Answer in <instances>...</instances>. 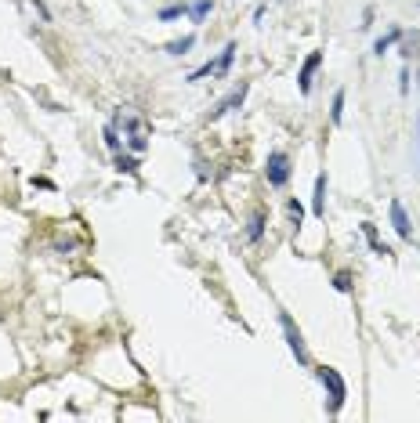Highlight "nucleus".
Returning a JSON list of instances; mask_svg holds the SVG:
<instances>
[{"instance_id":"nucleus-1","label":"nucleus","mask_w":420,"mask_h":423,"mask_svg":"<svg viewBox=\"0 0 420 423\" xmlns=\"http://www.w3.org/2000/svg\"><path fill=\"white\" fill-rule=\"evenodd\" d=\"M315 376H319V383L326 387V395H329L326 416H337V412L344 409V398H348V383H344V376H341L334 366H319Z\"/></svg>"},{"instance_id":"nucleus-2","label":"nucleus","mask_w":420,"mask_h":423,"mask_svg":"<svg viewBox=\"0 0 420 423\" xmlns=\"http://www.w3.org/2000/svg\"><path fill=\"white\" fill-rule=\"evenodd\" d=\"M279 326H283V337H286V347H290V355L297 358V366H312V358H308V344H305V333L297 329V322H293V315L290 311H279Z\"/></svg>"},{"instance_id":"nucleus-3","label":"nucleus","mask_w":420,"mask_h":423,"mask_svg":"<svg viewBox=\"0 0 420 423\" xmlns=\"http://www.w3.org/2000/svg\"><path fill=\"white\" fill-rule=\"evenodd\" d=\"M293 167H290V156L283 153V148H272L264 160V177H268V185L272 189H286V181H290Z\"/></svg>"},{"instance_id":"nucleus-4","label":"nucleus","mask_w":420,"mask_h":423,"mask_svg":"<svg viewBox=\"0 0 420 423\" xmlns=\"http://www.w3.org/2000/svg\"><path fill=\"white\" fill-rule=\"evenodd\" d=\"M319 66H322V51H312L301 62V69H297V90H301V95H312V80H315Z\"/></svg>"},{"instance_id":"nucleus-5","label":"nucleus","mask_w":420,"mask_h":423,"mask_svg":"<svg viewBox=\"0 0 420 423\" xmlns=\"http://www.w3.org/2000/svg\"><path fill=\"white\" fill-rule=\"evenodd\" d=\"M247 90H250L247 83H239V87L232 90V95H225V98L214 105V112H210V119H221V116H228L232 109H239V105H243V98H247Z\"/></svg>"},{"instance_id":"nucleus-6","label":"nucleus","mask_w":420,"mask_h":423,"mask_svg":"<svg viewBox=\"0 0 420 423\" xmlns=\"http://www.w3.org/2000/svg\"><path fill=\"white\" fill-rule=\"evenodd\" d=\"M387 214H392V228L399 232V239H409V235H413V228H409V214H406V206H402L399 199L387 203Z\"/></svg>"},{"instance_id":"nucleus-7","label":"nucleus","mask_w":420,"mask_h":423,"mask_svg":"<svg viewBox=\"0 0 420 423\" xmlns=\"http://www.w3.org/2000/svg\"><path fill=\"white\" fill-rule=\"evenodd\" d=\"M312 214L326 218V174L315 177V192H312Z\"/></svg>"},{"instance_id":"nucleus-8","label":"nucleus","mask_w":420,"mask_h":423,"mask_svg":"<svg viewBox=\"0 0 420 423\" xmlns=\"http://www.w3.org/2000/svg\"><path fill=\"white\" fill-rule=\"evenodd\" d=\"M399 40H402V29H399V25H395V29H387L384 37H377V44H373V54H380V58H384V54L392 51Z\"/></svg>"},{"instance_id":"nucleus-9","label":"nucleus","mask_w":420,"mask_h":423,"mask_svg":"<svg viewBox=\"0 0 420 423\" xmlns=\"http://www.w3.org/2000/svg\"><path fill=\"white\" fill-rule=\"evenodd\" d=\"M358 228H363V235H366V243H370V250H373V254H380V257L392 254V250H387V246L380 243V239H377V225H373V221H363Z\"/></svg>"},{"instance_id":"nucleus-10","label":"nucleus","mask_w":420,"mask_h":423,"mask_svg":"<svg viewBox=\"0 0 420 423\" xmlns=\"http://www.w3.org/2000/svg\"><path fill=\"white\" fill-rule=\"evenodd\" d=\"M232 58H235V44H225V47H221V54L214 58V76H228Z\"/></svg>"},{"instance_id":"nucleus-11","label":"nucleus","mask_w":420,"mask_h":423,"mask_svg":"<svg viewBox=\"0 0 420 423\" xmlns=\"http://www.w3.org/2000/svg\"><path fill=\"white\" fill-rule=\"evenodd\" d=\"M264 225H268V214H264V210H257V214L250 218V225H247V239H250V243H261V239H264Z\"/></svg>"},{"instance_id":"nucleus-12","label":"nucleus","mask_w":420,"mask_h":423,"mask_svg":"<svg viewBox=\"0 0 420 423\" xmlns=\"http://www.w3.org/2000/svg\"><path fill=\"white\" fill-rule=\"evenodd\" d=\"M344 98H348V90L341 87L337 95H334V102H329V124H334V127L344 124Z\"/></svg>"},{"instance_id":"nucleus-13","label":"nucleus","mask_w":420,"mask_h":423,"mask_svg":"<svg viewBox=\"0 0 420 423\" xmlns=\"http://www.w3.org/2000/svg\"><path fill=\"white\" fill-rule=\"evenodd\" d=\"M192 47H196V37L189 33V37H182V40H170V44H167L163 51H167V54H174V58H185V54H189Z\"/></svg>"},{"instance_id":"nucleus-14","label":"nucleus","mask_w":420,"mask_h":423,"mask_svg":"<svg viewBox=\"0 0 420 423\" xmlns=\"http://www.w3.org/2000/svg\"><path fill=\"white\" fill-rule=\"evenodd\" d=\"M210 11H214V0H192V4H189V18L199 25V22H206V15Z\"/></svg>"},{"instance_id":"nucleus-15","label":"nucleus","mask_w":420,"mask_h":423,"mask_svg":"<svg viewBox=\"0 0 420 423\" xmlns=\"http://www.w3.org/2000/svg\"><path fill=\"white\" fill-rule=\"evenodd\" d=\"M116 170H119V174H138V156L119 148V153H116Z\"/></svg>"},{"instance_id":"nucleus-16","label":"nucleus","mask_w":420,"mask_h":423,"mask_svg":"<svg viewBox=\"0 0 420 423\" xmlns=\"http://www.w3.org/2000/svg\"><path fill=\"white\" fill-rule=\"evenodd\" d=\"M182 15H189V4H167V8H160L156 22H177Z\"/></svg>"},{"instance_id":"nucleus-17","label":"nucleus","mask_w":420,"mask_h":423,"mask_svg":"<svg viewBox=\"0 0 420 423\" xmlns=\"http://www.w3.org/2000/svg\"><path fill=\"white\" fill-rule=\"evenodd\" d=\"M102 138H105V148H109V153H112V156L119 153V148H124V145H119V127H116V124H105V131H102Z\"/></svg>"},{"instance_id":"nucleus-18","label":"nucleus","mask_w":420,"mask_h":423,"mask_svg":"<svg viewBox=\"0 0 420 423\" xmlns=\"http://www.w3.org/2000/svg\"><path fill=\"white\" fill-rule=\"evenodd\" d=\"M286 210H290V218H293V228H301V221H305V203H301V199H286Z\"/></svg>"},{"instance_id":"nucleus-19","label":"nucleus","mask_w":420,"mask_h":423,"mask_svg":"<svg viewBox=\"0 0 420 423\" xmlns=\"http://www.w3.org/2000/svg\"><path fill=\"white\" fill-rule=\"evenodd\" d=\"M127 148H131V153H134V156H141V153H145V148H148V141H145V134H141V131H134V134H127Z\"/></svg>"},{"instance_id":"nucleus-20","label":"nucleus","mask_w":420,"mask_h":423,"mask_svg":"<svg viewBox=\"0 0 420 423\" xmlns=\"http://www.w3.org/2000/svg\"><path fill=\"white\" fill-rule=\"evenodd\" d=\"M334 290L337 293H351V271H337V275H334Z\"/></svg>"},{"instance_id":"nucleus-21","label":"nucleus","mask_w":420,"mask_h":423,"mask_svg":"<svg viewBox=\"0 0 420 423\" xmlns=\"http://www.w3.org/2000/svg\"><path fill=\"white\" fill-rule=\"evenodd\" d=\"M29 4H33V8H37V15H40V22H51V11H47V4H44V0H29Z\"/></svg>"},{"instance_id":"nucleus-22","label":"nucleus","mask_w":420,"mask_h":423,"mask_svg":"<svg viewBox=\"0 0 420 423\" xmlns=\"http://www.w3.org/2000/svg\"><path fill=\"white\" fill-rule=\"evenodd\" d=\"M402 54H406V58H409V54H420V33H413V37H409V44H406V51H402Z\"/></svg>"},{"instance_id":"nucleus-23","label":"nucleus","mask_w":420,"mask_h":423,"mask_svg":"<svg viewBox=\"0 0 420 423\" xmlns=\"http://www.w3.org/2000/svg\"><path fill=\"white\" fill-rule=\"evenodd\" d=\"M406 90H409V69L399 73V95H406Z\"/></svg>"}]
</instances>
